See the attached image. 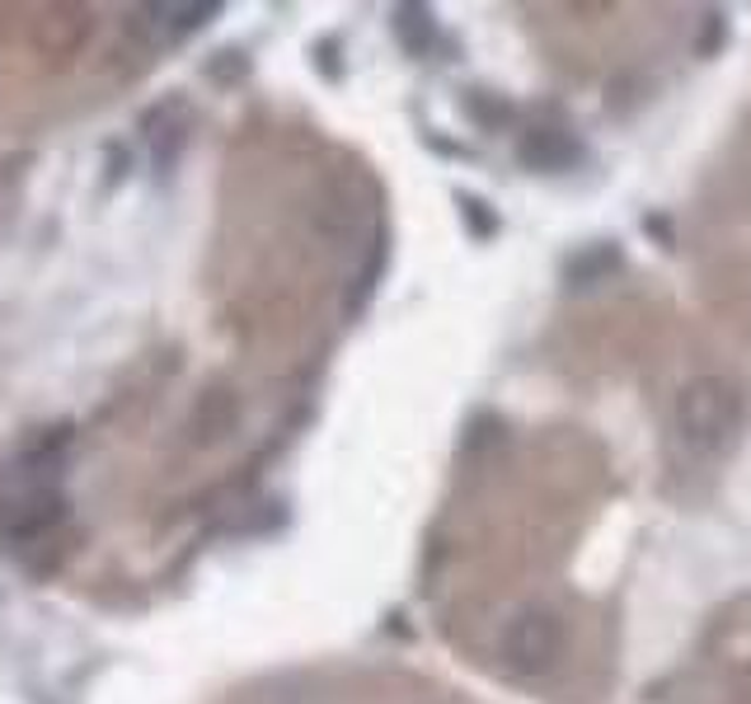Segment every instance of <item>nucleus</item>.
I'll list each match as a JSON object with an SVG mask.
<instances>
[{"mask_svg":"<svg viewBox=\"0 0 751 704\" xmlns=\"http://www.w3.org/2000/svg\"><path fill=\"white\" fill-rule=\"evenodd\" d=\"M742 432V395L738 385L724 376H695L681 385V395L672 404V437L676 447L695 455V461H709V455H724Z\"/></svg>","mask_w":751,"mask_h":704,"instance_id":"f257e3e1","label":"nucleus"},{"mask_svg":"<svg viewBox=\"0 0 751 704\" xmlns=\"http://www.w3.org/2000/svg\"><path fill=\"white\" fill-rule=\"evenodd\" d=\"M559 648H564V625H559V615L545 606L517 610L508 620V629H502V658H508V667L521 676L550 672Z\"/></svg>","mask_w":751,"mask_h":704,"instance_id":"f03ea898","label":"nucleus"},{"mask_svg":"<svg viewBox=\"0 0 751 704\" xmlns=\"http://www.w3.org/2000/svg\"><path fill=\"white\" fill-rule=\"evenodd\" d=\"M62 517H66V498L52 484H14L5 507H0V536L24 544L47 536Z\"/></svg>","mask_w":751,"mask_h":704,"instance_id":"7ed1b4c3","label":"nucleus"},{"mask_svg":"<svg viewBox=\"0 0 751 704\" xmlns=\"http://www.w3.org/2000/svg\"><path fill=\"white\" fill-rule=\"evenodd\" d=\"M517 161L540 174H559V169H573L583 161V141L564 128H531L517 141Z\"/></svg>","mask_w":751,"mask_h":704,"instance_id":"20e7f679","label":"nucleus"},{"mask_svg":"<svg viewBox=\"0 0 751 704\" xmlns=\"http://www.w3.org/2000/svg\"><path fill=\"white\" fill-rule=\"evenodd\" d=\"M616 268H620V250H616V244H592L587 254H578L568 263V282H573V287H587V282H601Z\"/></svg>","mask_w":751,"mask_h":704,"instance_id":"39448f33","label":"nucleus"},{"mask_svg":"<svg viewBox=\"0 0 751 704\" xmlns=\"http://www.w3.org/2000/svg\"><path fill=\"white\" fill-rule=\"evenodd\" d=\"M395 33H399V43H405L409 52H428L432 38H437V24H432V14L423 6H405V10H395Z\"/></svg>","mask_w":751,"mask_h":704,"instance_id":"423d86ee","label":"nucleus"},{"mask_svg":"<svg viewBox=\"0 0 751 704\" xmlns=\"http://www.w3.org/2000/svg\"><path fill=\"white\" fill-rule=\"evenodd\" d=\"M151 14H161V33L169 38H184V33H194V29H202V20H212L217 14V6H161V10H151Z\"/></svg>","mask_w":751,"mask_h":704,"instance_id":"0eeeda50","label":"nucleus"},{"mask_svg":"<svg viewBox=\"0 0 751 704\" xmlns=\"http://www.w3.org/2000/svg\"><path fill=\"white\" fill-rule=\"evenodd\" d=\"M724 38V14H705V38H700V52L709 57V47H719Z\"/></svg>","mask_w":751,"mask_h":704,"instance_id":"6e6552de","label":"nucleus"},{"mask_svg":"<svg viewBox=\"0 0 751 704\" xmlns=\"http://www.w3.org/2000/svg\"><path fill=\"white\" fill-rule=\"evenodd\" d=\"M461 207H465L470 226H479V235H488V231H494V217H484V202H475V198H461Z\"/></svg>","mask_w":751,"mask_h":704,"instance_id":"1a4fd4ad","label":"nucleus"}]
</instances>
